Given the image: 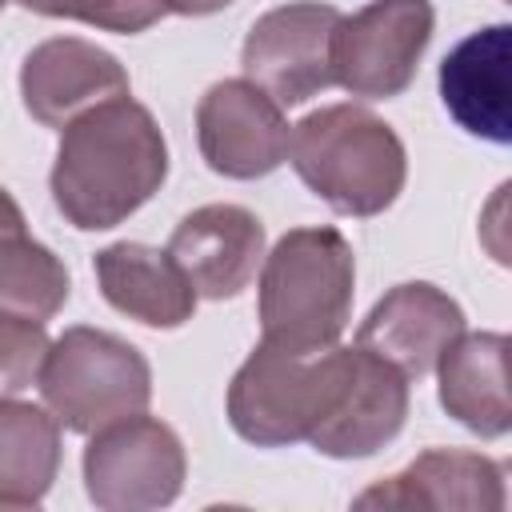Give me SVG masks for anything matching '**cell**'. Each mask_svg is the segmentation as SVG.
I'll return each mask as SVG.
<instances>
[{"label": "cell", "mask_w": 512, "mask_h": 512, "mask_svg": "<svg viewBox=\"0 0 512 512\" xmlns=\"http://www.w3.org/2000/svg\"><path fill=\"white\" fill-rule=\"evenodd\" d=\"M188 476V456L172 424L136 412L92 432L84 448V488L100 512L168 508Z\"/></svg>", "instance_id": "6"}, {"label": "cell", "mask_w": 512, "mask_h": 512, "mask_svg": "<svg viewBox=\"0 0 512 512\" xmlns=\"http://www.w3.org/2000/svg\"><path fill=\"white\" fill-rule=\"evenodd\" d=\"M36 388L60 428L92 436L112 420L148 412L152 368L136 344L104 328L76 324L48 340V352L36 368Z\"/></svg>", "instance_id": "5"}, {"label": "cell", "mask_w": 512, "mask_h": 512, "mask_svg": "<svg viewBox=\"0 0 512 512\" xmlns=\"http://www.w3.org/2000/svg\"><path fill=\"white\" fill-rule=\"evenodd\" d=\"M168 180V140L156 116L116 96L60 128L48 172L56 212L80 232H104L140 212Z\"/></svg>", "instance_id": "1"}, {"label": "cell", "mask_w": 512, "mask_h": 512, "mask_svg": "<svg viewBox=\"0 0 512 512\" xmlns=\"http://www.w3.org/2000/svg\"><path fill=\"white\" fill-rule=\"evenodd\" d=\"M92 268H96L100 296L136 324L172 332L188 324L196 312L200 296L192 292L188 276L176 268L168 248H152L140 240H116L96 252Z\"/></svg>", "instance_id": "16"}, {"label": "cell", "mask_w": 512, "mask_h": 512, "mask_svg": "<svg viewBox=\"0 0 512 512\" xmlns=\"http://www.w3.org/2000/svg\"><path fill=\"white\" fill-rule=\"evenodd\" d=\"M16 4H24L36 16L80 20L88 28L120 32V36H136L164 16L160 0H16Z\"/></svg>", "instance_id": "20"}, {"label": "cell", "mask_w": 512, "mask_h": 512, "mask_svg": "<svg viewBox=\"0 0 512 512\" xmlns=\"http://www.w3.org/2000/svg\"><path fill=\"white\" fill-rule=\"evenodd\" d=\"M352 348L292 352L260 340L228 384V424L256 448H284L308 440L332 412Z\"/></svg>", "instance_id": "4"}, {"label": "cell", "mask_w": 512, "mask_h": 512, "mask_svg": "<svg viewBox=\"0 0 512 512\" xmlns=\"http://www.w3.org/2000/svg\"><path fill=\"white\" fill-rule=\"evenodd\" d=\"M336 4L292 0L268 8L244 36V80L264 88L280 108L304 104L332 84V36L340 24Z\"/></svg>", "instance_id": "8"}, {"label": "cell", "mask_w": 512, "mask_h": 512, "mask_svg": "<svg viewBox=\"0 0 512 512\" xmlns=\"http://www.w3.org/2000/svg\"><path fill=\"white\" fill-rule=\"evenodd\" d=\"M464 332V308L428 280H408L388 288L364 316L356 344L388 360L408 380L436 368L444 348Z\"/></svg>", "instance_id": "13"}, {"label": "cell", "mask_w": 512, "mask_h": 512, "mask_svg": "<svg viewBox=\"0 0 512 512\" xmlns=\"http://www.w3.org/2000/svg\"><path fill=\"white\" fill-rule=\"evenodd\" d=\"M168 256L200 300H232L260 272L264 224L244 204H204L172 228Z\"/></svg>", "instance_id": "11"}, {"label": "cell", "mask_w": 512, "mask_h": 512, "mask_svg": "<svg viewBox=\"0 0 512 512\" xmlns=\"http://www.w3.org/2000/svg\"><path fill=\"white\" fill-rule=\"evenodd\" d=\"M8 232H28V228H24V212H20V204H16L12 192L0 184V236H8Z\"/></svg>", "instance_id": "23"}, {"label": "cell", "mask_w": 512, "mask_h": 512, "mask_svg": "<svg viewBox=\"0 0 512 512\" xmlns=\"http://www.w3.org/2000/svg\"><path fill=\"white\" fill-rule=\"evenodd\" d=\"M60 472V420L28 400L0 396V508H36Z\"/></svg>", "instance_id": "18"}, {"label": "cell", "mask_w": 512, "mask_h": 512, "mask_svg": "<svg viewBox=\"0 0 512 512\" xmlns=\"http://www.w3.org/2000/svg\"><path fill=\"white\" fill-rule=\"evenodd\" d=\"M128 92L132 80L124 64L108 48L80 36L40 40L20 64V100L44 128H64L88 108Z\"/></svg>", "instance_id": "10"}, {"label": "cell", "mask_w": 512, "mask_h": 512, "mask_svg": "<svg viewBox=\"0 0 512 512\" xmlns=\"http://www.w3.org/2000/svg\"><path fill=\"white\" fill-rule=\"evenodd\" d=\"M440 408L476 432L480 440H500L512 428L508 404V336L504 332H460L436 360Z\"/></svg>", "instance_id": "17"}, {"label": "cell", "mask_w": 512, "mask_h": 512, "mask_svg": "<svg viewBox=\"0 0 512 512\" xmlns=\"http://www.w3.org/2000/svg\"><path fill=\"white\" fill-rule=\"evenodd\" d=\"M432 0H368L340 16L332 36V84L360 100H392L412 80L432 44Z\"/></svg>", "instance_id": "7"}, {"label": "cell", "mask_w": 512, "mask_h": 512, "mask_svg": "<svg viewBox=\"0 0 512 512\" xmlns=\"http://www.w3.org/2000/svg\"><path fill=\"white\" fill-rule=\"evenodd\" d=\"M288 164L340 216H380L408 180L404 140L364 104H324L292 124Z\"/></svg>", "instance_id": "3"}, {"label": "cell", "mask_w": 512, "mask_h": 512, "mask_svg": "<svg viewBox=\"0 0 512 512\" xmlns=\"http://www.w3.org/2000/svg\"><path fill=\"white\" fill-rule=\"evenodd\" d=\"M292 124L252 80H216L196 104V144L204 164L228 180H260L288 160Z\"/></svg>", "instance_id": "9"}, {"label": "cell", "mask_w": 512, "mask_h": 512, "mask_svg": "<svg viewBox=\"0 0 512 512\" xmlns=\"http://www.w3.org/2000/svg\"><path fill=\"white\" fill-rule=\"evenodd\" d=\"M408 420V376L368 348H352L344 388L308 444L332 460H364L392 444Z\"/></svg>", "instance_id": "12"}, {"label": "cell", "mask_w": 512, "mask_h": 512, "mask_svg": "<svg viewBox=\"0 0 512 512\" xmlns=\"http://www.w3.org/2000/svg\"><path fill=\"white\" fill-rule=\"evenodd\" d=\"M356 256L340 228H292L260 260V340L320 352L332 348L352 316Z\"/></svg>", "instance_id": "2"}, {"label": "cell", "mask_w": 512, "mask_h": 512, "mask_svg": "<svg viewBox=\"0 0 512 512\" xmlns=\"http://www.w3.org/2000/svg\"><path fill=\"white\" fill-rule=\"evenodd\" d=\"M4 4H8V0H0V12H4Z\"/></svg>", "instance_id": "24"}, {"label": "cell", "mask_w": 512, "mask_h": 512, "mask_svg": "<svg viewBox=\"0 0 512 512\" xmlns=\"http://www.w3.org/2000/svg\"><path fill=\"white\" fill-rule=\"evenodd\" d=\"M356 508H436V512H500L508 504L504 464L484 452L428 448L396 476L364 488Z\"/></svg>", "instance_id": "14"}, {"label": "cell", "mask_w": 512, "mask_h": 512, "mask_svg": "<svg viewBox=\"0 0 512 512\" xmlns=\"http://www.w3.org/2000/svg\"><path fill=\"white\" fill-rule=\"evenodd\" d=\"M508 64H512V24L476 28L440 64V100L448 116L464 132L492 144L512 140Z\"/></svg>", "instance_id": "15"}, {"label": "cell", "mask_w": 512, "mask_h": 512, "mask_svg": "<svg viewBox=\"0 0 512 512\" xmlns=\"http://www.w3.org/2000/svg\"><path fill=\"white\" fill-rule=\"evenodd\" d=\"M48 352L44 324H24L0 316V396H16L36 380V368Z\"/></svg>", "instance_id": "21"}, {"label": "cell", "mask_w": 512, "mask_h": 512, "mask_svg": "<svg viewBox=\"0 0 512 512\" xmlns=\"http://www.w3.org/2000/svg\"><path fill=\"white\" fill-rule=\"evenodd\" d=\"M164 12H176V16H212L220 8H228L232 0H160Z\"/></svg>", "instance_id": "22"}, {"label": "cell", "mask_w": 512, "mask_h": 512, "mask_svg": "<svg viewBox=\"0 0 512 512\" xmlns=\"http://www.w3.org/2000/svg\"><path fill=\"white\" fill-rule=\"evenodd\" d=\"M72 292V276L64 260L32 240L28 232L0 236V316L24 324H48Z\"/></svg>", "instance_id": "19"}]
</instances>
